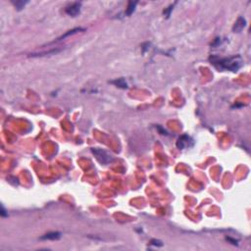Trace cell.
I'll return each instance as SVG.
<instances>
[{
    "instance_id": "obj_1",
    "label": "cell",
    "mask_w": 251,
    "mask_h": 251,
    "mask_svg": "<svg viewBox=\"0 0 251 251\" xmlns=\"http://www.w3.org/2000/svg\"><path fill=\"white\" fill-rule=\"evenodd\" d=\"M214 63L215 64L218 63L219 67L222 69H228L232 71V72H236L242 64V59L240 56H236V57L235 56V57H231V58L221 59L218 62H214Z\"/></svg>"
},
{
    "instance_id": "obj_2",
    "label": "cell",
    "mask_w": 251,
    "mask_h": 251,
    "mask_svg": "<svg viewBox=\"0 0 251 251\" xmlns=\"http://www.w3.org/2000/svg\"><path fill=\"white\" fill-rule=\"evenodd\" d=\"M92 153L95 155V157L101 164H108L112 161V156L110 154H108V152H106L103 149L100 148H92Z\"/></svg>"
},
{
    "instance_id": "obj_3",
    "label": "cell",
    "mask_w": 251,
    "mask_h": 251,
    "mask_svg": "<svg viewBox=\"0 0 251 251\" xmlns=\"http://www.w3.org/2000/svg\"><path fill=\"white\" fill-rule=\"evenodd\" d=\"M80 6H82V3L80 2H74L71 5L66 7L65 12L68 14L69 16L76 17L79 15L80 12Z\"/></svg>"
},
{
    "instance_id": "obj_4",
    "label": "cell",
    "mask_w": 251,
    "mask_h": 251,
    "mask_svg": "<svg viewBox=\"0 0 251 251\" xmlns=\"http://www.w3.org/2000/svg\"><path fill=\"white\" fill-rule=\"evenodd\" d=\"M245 26H246V20L243 17H239L238 19L236 20L235 26L232 28V31H234L235 33H240V31L245 28Z\"/></svg>"
},
{
    "instance_id": "obj_5",
    "label": "cell",
    "mask_w": 251,
    "mask_h": 251,
    "mask_svg": "<svg viewBox=\"0 0 251 251\" xmlns=\"http://www.w3.org/2000/svg\"><path fill=\"white\" fill-rule=\"evenodd\" d=\"M188 140H190L189 136H182L179 139L178 142H177V146H178V148H179V149H183L185 146H188V142H189Z\"/></svg>"
},
{
    "instance_id": "obj_6",
    "label": "cell",
    "mask_w": 251,
    "mask_h": 251,
    "mask_svg": "<svg viewBox=\"0 0 251 251\" xmlns=\"http://www.w3.org/2000/svg\"><path fill=\"white\" fill-rule=\"evenodd\" d=\"M61 238V234L57 232H48V234L44 235L43 236H41L40 239H49V240H57Z\"/></svg>"
},
{
    "instance_id": "obj_7",
    "label": "cell",
    "mask_w": 251,
    "mask_h": 251,
    "mask_svg": "<svg viewBox=\"0 0 251 251\" xmlns=\"http://www.w3.org/2000/svg\"><path fill=\"white\" fill-rule=\"evenodd\" d=\"M137 4L136 1H130L129 4H128V8L126 10V14L128 16H130L133 13V11L136 10V6Z\"/></svg>"
},
{
    "instance_id": "obj_8",
    "label": "cell",
    "mask_w": 251,
    "mask_h": 251,
    "mask_svg": "<svg viewBox=\"0 0 251 251\" xmlns=\"http://www.w3.org/2000/svg\"><path fill=\"white\" fill-rule=\"evenodd\" d=\"M111 83H114L117 86L122 87V88H127V87H128V84H127L126 80H124V79H118V80H113V82H111Z\"/></svg>"
},
{
    "instance_id": "obj_9",
    "label": "cell",
    "mask_w": 251,
    "mask_h": 251,
    "mask_svg": "<svg viewBox=\"0 0 251 251\" xmlns=\"http://www.w3.org/2000/svg\"><path fill=\"white\" fill-rule=\"evenodd\" d=\"M83 31V29H82V28H77V29H74V30H72V31H69L68 33H66L64 35H62L61 37H59L58 40H62L63 38L69 36V35H72V34H77V31Z\"/></svg>"
},
{
    "instance_id": "obj_10",
    "label": "cell",
    "mask_w": 251,
    "mask_h": 251,
    "mask_svg": "<svg viewBox=\"0 0 251 251\" xmlns=\"http://www.w3.org/2000/svg\"><path fill=\"white\" fill-rule=\"evenodd\" d=\"M28 3H29V1H16L14 2V5H15L17 10H22L25 7V5L28 4Z\"/></svg>"
},
{
    "instance_id": "obj_11",
    "label": "cell",
    "mask_w": 251,
    "mask_h": 251,
    "mask_svg": "<svg viewBox=\"0 0 251 251\" xmlns=\"http://www.w3.org/2000/svg\"><path fill=\"white\" fill-rule=\"evenodd\" d=\"M173 8H174V5H171V6L169 7L168 9H166L165 11H164V15H166V16H167V18H168V17L170 16V13H171V11H172V10H173Z\"/></svg>"
},
{
    "instance_id": "obj_12",
    "label": "cell",
    "mask_w": 251,
    "mask_h": 251,
    "mask_svg": "<svg viewBox=\"0 0 251 251\" xmlns=\"http://www.w3.org/2000/svg\"><path fill=\"white\" fill-rule=\"evenodd\" d=\"M151 244L156 245V246H162V242H161V241H159V240L153 239V240H151Z\"/></svg>"
},
{
    "instance_id": "obj_13",
    "label": "cell",
    "mask_w": 251,
    "mask_h": 251,
    "mask_svg": "<svg viewBox=\"0 0 251 251\" xmlns=\"http://www.w3.org/2000/svg\"><path fill=\"white\" fill-rule=\"evenodd\" d=\"M1 216L2 217H6L7 216V214L5 213V210H4V208H3V206L1 207Z\"/></svg>"
}]
</instances>
